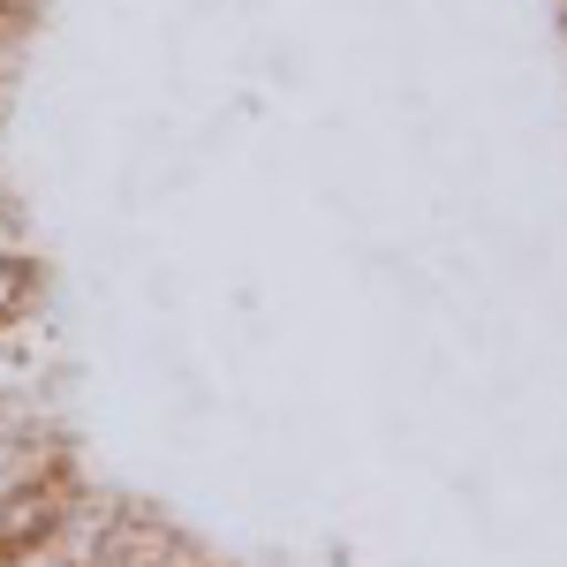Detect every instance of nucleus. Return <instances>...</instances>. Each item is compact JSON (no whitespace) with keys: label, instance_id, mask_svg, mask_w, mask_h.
I'll return each instance as SVG.
<instances>
[{"label":"nucleus","instance_id":"f257e3e1","mask_svg":"<svg viewBox=\"0 0 567 567\" xmlns=\"http://www.w3.org/2000/svg\"><path fill=\"white\" fill-rule=\"evenodd\" d=\"M39 296H45L39 265L23 258V250H0V333L31 326V310H39Z\"/></svg>","mask_w":567,"mask_h":567},{"label":"nucleus","instance_id":"f03ea898","mask_svg":"<svg viewBox=\"0 0 567 567\" xmlns=\"http://www.w3.org/2000/svg\"><path fill=\"white\" fill-rule=\"evenodd\" d=\"M0 16H8V0H0Z\"/></svg>","mask_w":567,"mask_h":567}]
</instances>
